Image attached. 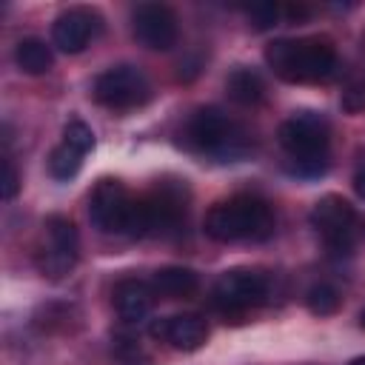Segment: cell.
<instances>
[{
    "instance_id": "1",
    "label": "cell",
    "mask_w": 365,
    "mask_h": 365,
    "mask_svg": "<svg viewBox=\"0 0 365 365\" xmlns=\"http://www.w3.org/2000/svg\"><path fill=\"white\" fill-rule=\"evenodd\" d=\"M265 63L285 83H325L336 74V51L325 37L274 40L265 48Z\"/></svg>"
},
{
    "instance_id": "18",
    "label": "cell",
    "mask_w": 365,
    "mask_h": 365,
    "mask_svg": "<svg viewBox=\"0 0 365 365\" xmlns=\"http://www.w3.org/2000/svg\"><path fill=\"white\" fill-rule=\"evenodd\" d=\"M339 302H342V297H339V291H336L331 282H317V285H311L308 294H305V305H308V311L317 314V317L334 314V311L339 308Z\"/></svg>"
},
{
    "instance_id": "22",
    "label": "cell",
    "mask_w": 365,
    "mask_h": 365,
    "mask_svg": "<svg viewBox=\"0 0 365 365\" xmlns=\"http://www.w3.org/2000/svg\"><path fill=\"white\" fill-rule=\"evenodd\" d=\"M248 17L254 20V29L265 31L279 20V6L277 3H254V6H248Z\"/></svg>"
},
{
    "instance_id": "26",
    "label": "cell",
    "mask_w": 365,
    "mask_h": 365,
    "mask_svg": "<svg viewBox=\"0 0 365 365\" xmlns=\"http://www.w3.org/2000/svg\"><path fill=\"white\" fill-rule=\"evenodd\" d=\"M359 325L365 328V308H362V314H359Z\"/></svg>"
},
{
    "instance_id": "7",
    "label": "cell",
    "mask_w": 365,
    "mask_h": 365,
    "mask_svg": "<svg viewBox=\"0 0 365 365\" xmlns=\"http://www.w3.org/2000/svg\"><path fill=\"white\" fill-rule=\"evenodd\" d=\"M134 197L117 180H100L88 197V220L103 234H128L134 220Z\"/></svg>"
},
{
    "instance_id": "13",
    "label": "cell",
    "mask_w": 365,
    "mask_h": 365,
    "mask_svg": "<svg viewBox=\"0 0 365 365\" xmlns=\"http://www.w3.org/2000/svg\"><path fill=\"white\" fill-rule=\"evenodd\" d=\"M151 334L163 342H168L177 351H197L208 339V325L197 314H174L163 317L151 325Z\"/></svg>"
},
{
    "instance_id": "25",
    "label": "cell",
    "mask_w": 365,
    "mask_h": 365,
    "mask_svg": "<svg viewBox=\"0 0 365 365\" xmlns=\"http://www.w3.org/2000/svg\"><path fill=\"white\" fill-rule=\"evenodd\" d=\"M354 188H356V194L365 200V163L356 168V174H354Z\"/></svg>"
},
{
    "instance_id": "9",
    "label": "cell",
    "mask_w": 365,
    "mask_h": 365,
    "mask_svg": "<svg viewBox=\"0 0 365 365\" xmlns=\"http://www.w3.org/2000/svg\"><path fill=\"white\" fill-rule=\"evenodd\" d=\"M265 297H268V277L254 268H231L220 274L211 288V302L228 314L254 308Z\"/></svg>"
},
{
    "instance_id": "27",
    "label": "cell",
    "mask_w": 365,
    "mask_h": 365,
    "mask_svg": "<svg viewBox=\"0 0 365 365\" xmlns=\"http://www.w3.org/2000/svg\"><path fill=\"white\" fill-rule=\"evenodd\" d=\"M351 365H365V356H359V359H354Z\"/></svg>"
},
{
    "instance_id": "21",
    "label": "cell",
    "mask_w": 365,
    "mask_h": 365,
    "mask_svg": "<svg viewBox=\"0 0 365 365\" xmlns=\"http://www.w3.org/2000/svg\"><path fill=\"white\" fill-rule=\"evenodd\" d=\"M63 143L66 145H71L74 151H80L83 157L94 148V131L83 123V120H71V123H66V128H63Z\"/></svg>"
},
{
    "instance_id": "24",
    "label": "cell",
    "mask_w": 365,
    "mask_h": 365,
    "mask_svg": "<svg viewBox=\"0 0 365 365\" xmlns=\"http://www.w3.org/2000/svg\"><path fill=\"white\" fill-rule=\"evenodd\" d=\"M342 106H345L348 111H362V108H365V88H362V83H359V86H351V88L345 91Z\"/></svg>"
},
{
    "instance_id": "5",
    "label": "cell",
    "mask_w": 365,
    "mask_h": 365,
    "mask_svg": "<svg viewBox=\"0 0 365 365\" xmlns=\"http://www.w3.org/2000/svg\"><path fill=\"white\" fill-rule=\"evenodd\" d=\"M185 211H188L185 185L160 182L148 197L134 202V220L128 237H145V234L171 237L185 225Z\"/></svg>"
},
{
    "instance_id": "28",
    "label": "cell",
    "mask_w": 365,
    "mask_h": 365,
    "mask_svg": "<svg viewBox=\"0 0 365 365\" xmlns=\"http://www.w3.org/2000/svg\"><path fill=\"white\" fill-rule=\"evenodd\" d=\"M362 88H365V80H362Z\"/></svg>"
},
{
    "instance_id": "17",
    "label": "cell",
    "mask_w": 365,
    "mask_h": 365,
    "mask_svg": "<svg viewBox=\"0 0 365 365\" xmlns=\"http://www.w3.org/2000/svg\"><path fill=\"white\" fill-rule=\"evenodd\" d=\"M14 63H17V68L26 71V74H46V71L51 68L54 57H51V48H48L43 40H37V37H23V40L14 46Z\"/></svg>"
},
{
    "instance_id": "23",
    "label": "cell",
    "mask_w": 365,
    "mask_h": 365,
    "mask_svg": "<svg viewBox=\"0 0 365 365\" xmlns=\"http://www.w3.org/2000/svg\"><path fill=\"white\" fill-rule=\"evenodd\" d=\"M17 188H20L17 168H14V163L6 157V160H3V182H0V197H3V200H11V197L17 194Z\"/></svg>"
},
{
    "instance_id": "3",
    "label": "cell",
    "mask_w": 365,
    "mask_h": 365,
    "mask_svg": "<svg viewBox=\"0 0 365 365\" xmlns=\"http://www.w3.org/2000/svg\"><path fill=\"white\" fill-rule=\"evenodd\" d=\"M205 234L217 242L268 240L274 234V211L265 200L240 194V197L217 202L205 214Z\"/></svg>"
},
{
    "instance_id": "15",
    "label": "cell",
    "mask_w": 365,
    "mask_h": 365,
    "mask_svg": "<svg viewBox=\"0 0 365 365\" xmlns=\"http://www.w3.org/2000/svg\"><path fill=\"white\" fill-rule=\"evenodd\" d=\"M225 91H228V97H231L234 103H240V106H257V103L265 100V80L259 77V71L240 66V68H234V71L228 74Z\"/></svg>"
},
{
    "instance_id": "20",
    "label": "cell",
    "mask_w": 365,
    "mask_h": 365,
    "mask_svg": "<svg viewBox=\"0 0 365 365\" xmlns=\"http://www.w3.org/2000/svg\"><path fill=\"white\" fill-rule=\"evenodd\" d=\"M111 354L120 365H151V356L143 351V345L125 334H117L111 339Z\"/></svg>"
},
{
    "instance_id": "6",
    "label": "cell",
    "mask_w": 365,
    "mask_h": 365,
    "mask_svg": "<svg viewBox=\"0 0 365 365\" xmlns=\"http://www.w3.org/2000/svg\"><path fill=\"white\" fill-rule=\"evenodd\" d=\"M91 94L106 108H137L151 97V83L137 66H111L97 74Z\"/></svg>"
},
{
    "instance_id": "11",
    "label": "cell",
    "mask_w": 365,
    "mask_h": 365,
    "mask_svg": "<svg viewBox=\"0 0 365 365\" xmlns=\"http://www.w3.org/2000/svg\"><path fill=\"white\" fill-rule=\"evenodd\" d=\"M134 37L151 51H168L177 43V14L165 3H143L131 14Z\"/></svg>"
},
{
    "instance_id": "2",
    "label": "cell",
    "mask_w": 365,
    "mask_h": 365,
    "mask_svg": "<svg viewBox=\"0 0 365 365\" xmlns=\"http://www.w3.org/2000/svg\"><path fill=\"white\" fill-rule=\"evenodd\" d=\"M182 140L188 148H194L197 154H205L217 163H237L251 151L248 131L214 106L197 108L188 117V123L182 128Z\"/></svg>"
},
{
    "instance_id": "12",
    "label": "cell",
    "mask_w": 365,
    "mask_h": 365,
    "mask_svg": "<svg viewBox=\"0 0 365 365\" xmlns=\"http://www.w3.org/2000/svg\"><path fill=\"white\" fill-rule=\"evenodd\" d=\"M103 29V20L94 9L88 6H71L57 14L51 26V40L60 51L66 54H80Z\"/></svg>"
},
{
    "instance_id": "14",
    "label": "cell",
    "mask_w": 365,
    "mask_h": 365,
    "mask_svg": "<svg viewBox=\"0 0 365 365\" xmlns=\"http://www.w3.org/2000/svg\"><path fill=\"white\" fill-rule=\"evenodd\" d=\"M111 302L117 308V314L125 322H137L143 317H148V311L154 308V285L143 282V279H120L114 285Z\"/></svg>"
},
{
    "instance_id": "10",
    "label": "cell",
    "mask_w": 365,
    "mask_h": 365,
    "mask_svg": "<svg viewBox=\"0 0 365 365\" xmlns=\"http://www.w3.org/2000/svg\"><path fill=\"white\" fill-rule=\"evenodd\" d=\"M46 234H48V248L40 251V271L51 279H60L66 277L74 262H77V251H80V234H77V225L63 217V214H51L46 220Z\"/></svg>"
},
{
    "instance_id": "8",
    "label": "cell",
    "mask_w": 365,
    "mask_h": 365,
    "mask_svg": "<svg viewBox=\"0 0 365 365\" xmlns=\"http://www.w3.org/2000/svg\"><path fill=\"white\" fill-rule=\"evenodd\" d=\"M311 225L325 240V245L334 254H348L356 237V214L354 205L336 194H328L314 202L311 208Z\"/></svg>"
},
{
    "instance_id": "19",
    "label": "cell",
    "mask_w": 365,
    "mask_h": 365,
    "mask_svg": "<svg viewBox=\"0 0 365 365\" xmlns=\"http://www.w3.org/2000/svg\"><path fill=\"white\" fill-rule=\"evenodd\" d=\"M80 165H83V154L74 151V148L66 145V143H60V145L48 154V171H51V177H57V180H71V177L80 171Z\"/></svg>"
},
{
    "instance_id": "4",
    "label": "cell",
    "mask_w": 365,
    "mask_h": 365,
    "mask_svg": "<svg viewBox=\"0 0 365 365\" xmlns=\"http://www.w3.org/2000/svg\"><path fill=\"white\" fill-rule=\"evenodd\" d=\"M279 143L297 177H319L328 168L331 125L319 111H297L279 125Z\"/></svg>"
},
{
    "instance_id": "16",
    "label": "cell",
    "mask_w": 365,
    "mask_h": 365,
    "mask_svg": "<svg viewBox=\"0 0 365 365\" xmlns=\"http://www.w3.org/2000/svg\"><path fill=\"white\" fill-rule=\"evenodd\" d=\"M154 291L163 294V297H191L197 288H200V279L191 268H182V265H168V268H160L151 279Z\"/></svg>"
}]
</instances>
